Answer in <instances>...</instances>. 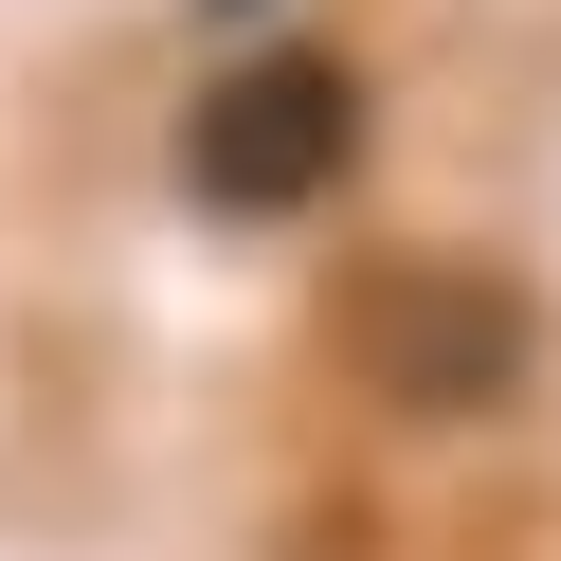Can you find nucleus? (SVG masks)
I'll return each mask as SVG.
<instances>
[{"instance_id": "nucleus-1", "label": "nucleus", "mask_w": 561, "mask_h": 561, "mask_svg": "<svg viewBox=\"0 0 561 561\" xmlns=\"http://www.w3.org/2000/svg\"><path fill=\"white\" fill-rule=\"evenodd\" d=\"M344 163H363V91H344V55H236V73L182 110V182L218 199V218H308Z\"/></svg>"}, {"instance_id": "nucleus-2", "label": "nucleus", "mask_w": 561, "mask_h": 561, "mask_svg": "<svg viewBox=\"0 0 561 561\" xmlns=\"http://www.w3.org/2000/svg\"><path fill=\"white\" fill-rule=\"evenodd\" d=\"M218 19H272V0H218Z\"/></svg>"}]
</instances>
